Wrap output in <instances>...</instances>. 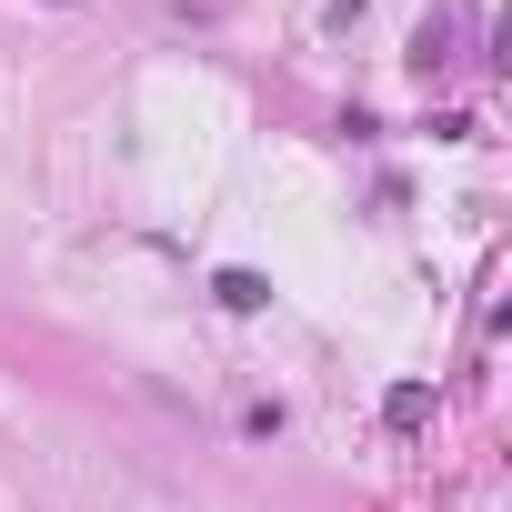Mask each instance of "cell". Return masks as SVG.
Wrapping results in <instances>:
<instances>
[{"instance_id": "1", "label": "cell", "mask_w": 512, "mask_h": 512, "mask_svg": "<svg viewBox=\"0 0 512 512\" xmlns=\"http://www.w3.org/2000/svg\"><path fill=\"white\" fill-rule=\"evenodd\" d=\"M442 51H452V21H422V31H412V71H432Z\"/></svg>"}]
</instances>
